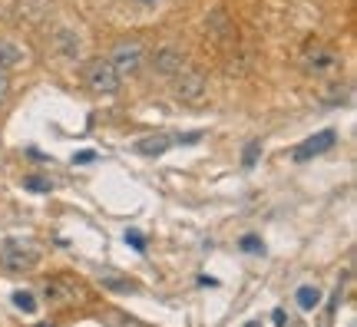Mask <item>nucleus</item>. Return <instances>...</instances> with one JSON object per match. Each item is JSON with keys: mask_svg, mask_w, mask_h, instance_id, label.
Wrapping results in <instances>:
<instances>
[{"mask_svg": "<svg viewBox=\"0 0 357 327\" xmlns=\"http://www.w3.org/2000/svg\"><path fill=\"white\" fill-rule=\"evenodd\" d=\"M0 264L10 275H26L40 264V248L26 238H7L0 245Z\"/></svg>", "mask_w": 357, "mask_h": 327, "instance_id": "obj_1", "label": "nucleus"}, {"mask_svg": "<svg viewBox=\"0 0 357 327\" xmlns=\"http://www.w3.org/2000/svg\"><path fill=\"white\" fill-rule=\"evenodd\" d=\"M43 301L50 307H77L86 301V284L70 275H56L43 281Z\"/></svg>", "mask_w": 357, "mask_h": 327, "instance_id": "obj_2", "label": "nucleus"}, {"mask_svg": "<svg viewBox=\"0 0 357 327\" xmlns=\"http://www.w3.org/2000/svg\"><path fill=\"white\" fill-rule=\"evenodd\" d=\"M86 86L93 89V93H100V96H113V93H119V76H116L113 63L106 60V56H96V60H89L86 63Z\"/></svg>", "mask_w": 357, "mask_h": 327, "instance_id": "obj_3", "label": "nucleus"}, {"mask_svg": "<svg viewBox=\"0 0 357 327\" xmlns=\"http://www.w3.org/2000/svg\"><path fill=\"white\" fill-rule=\"evenodd\" d=\"M106 60L113 63V70H116V76H119V79H126V76L139 73L142 60H146V50H142L136 40H123V43H116L113 53H109Z\"/></svg>", "mask_w": 357, "mask_h": 327, "instance_id": "obj_4", "label": "nucleus"}, {"mask_svg": "<svg viewBox=\"0 0 357 327\" xmlns=\"http://www.w3.org/2000/svg\"><path fill=\"white\" fill-rule=\"evenodd\" d=\"M176 100L185 106H202L208 100V79L202 73H192V70L176 73Z\"/></svg>", "mask_w": 357, "mask_h": 327, "instance_id": "obj_5", "label": "nucleus"}, {"mask_svg": "<svg viewBox=\"0 0 357 327\" xmlns=\"http://www.w3.org/2000/svg\"><path fill=\"white\" fill-rule=\"evenodd\" d=\"M334 129H324V132H318V136L305 139L298 149H294V162H307V159H314V155H321V152H328L334 146Z\"/></svg>", "mask_w": 357, "mask_h": 327, "instance_id": "obj_6", "label": "nucleus"}, {"mask_svg": "<svg viewBox=\"0 0 357 327\" xmlns=\"http://www.w3.org/2000/svg\"><path fill=\"white\" fill-rule=\"evenodd\" d=\"M153 66H155V73H162V76L182 73V53L176 47H159L153 53Z\"/></svg>", "mask_w": 357, "mask_h": 327, "instance_id": "obj_7", "label": "nucleus"}, {"mask_svg": "<svg viewBox=\"0 0 357 327\" xmlns=\"http://www.w3.org/2000/svg\"><path fill=\"white\" fill-rule=\"evenodd\" d=\"M26 60V50L13 40H0V73H10Z\"/></svg>", "mask_w": 357, "mask_h": 327, "instance_id": "obj_8", "label": "nucleus"}, {"mask_svg": "<svg viewBox=\"0 0 357 327\" xmlns=\"http://www.w3.org/2000/svg\"><path fill=\"white\" fill-rule=\"evenodd\" d=\"M305 66L311 73H328V70L337 66V53L328 50V47H314V50L305 56Z\"/></svg>", "mask_w": 357, "mask_h": 327, "instance_id": "obj_9", "label": "nucleus"}, {"mask_svg": "<svg viewBox=\"0 0 357 327\" xmlns=\"http://www.w3.org/2000/svg\"><path fill=\"white\" fill-rule=\"evenodd\" d=\"M169 146H172L169 136H146L136 142V152H139V155H162Z\"/></svg>", "mask_w": 357, "mask_h": 327, "instance_id": "obj_10", "label": "nucleus"}, {"mask_svg": "<svg viewBox=\"0 0 357 327\" xmlns=\"http://www.w3.org/2000/svg\"><path fill=\"white\" fill-rule=\"evenodd\" d=\"M294 298H298V307H301V311H314V307H318V301H321V291L311 288V284H301Z\"/></svg>", "mask_w": 357, "mask_h": 327, "instance_id": "obj_11", "label": "nucleus"}, {"mask_svg": "<svg viewBox=\"0 0 357 327\" xmlns=\"http://www.w3.org/2000/svg\"><path fill=\"white\" fill-rule=\"evenodd\" d=\"M13 304H17L24 314H33V311H37V301H33L30 291H13Z\"/></svg>", "mask_w": 357, "mask_h": 327, "instance_id": "obj_12", "label": "nucleus"}, {"mask_svg": "<svg viewBox=\"0 0 357 327\" xmlns=\"http://www.w3.org/2000/svg\"><path fill=\"white\" fill-rule=\"evenodd\" d=\"M24 189H30V192H40V195H47V192L53 189L50 182H47V178L43 176H26L24 178Z\"/></svg>", "mask_w": 357, "mask_h": 327, "instance_id": "obj_13", "label": "nucleus"}, {"mask_svg": "<svg viewBox=\"0 0 357 327\" xmlns=\"http://www.w3.org/2000/svg\"><path fill=\"white\" fill-rule=\"evenodd\" d=\"M242 252L245 254H265V241L258 238V235H245V238H242Z\"/></svg>", "mask_w": 357, "mask_h": 327, "instance_id": "obj_14", "label": "nucleus"}, {"mask_svg": "<svg viewBox=\"0 0 357 327\" xmlns=\"http://www.w3.org/2000/svg\"><path fill=\"white\" fill-rule=\"evenodd\" d=\"M258 152H261V139H252V142L245 146V155H242V162H245V165H255Z\"/></svg>", "mask_w": 357, "mask_h": 327, "instance_id": "obj_15", "label": "nucleus"}, {"mask_svg": "<svg viewBox=\"0 0 357 327\" xmlns=\"http://www.w3.org/2000/svg\"><path fill=\"white\" fill-rule=\"evenodd\" d=\"M126 241L136 248V252H146V238H142L139 231H126Z\"/></svg>", "mask_w": 357, "mask_h": 327, "instance_id": "obj_16", "label": "nucleus"}, {"mask_svg": "<svg viewBox=\"0 0 357 327\" xmlns=\"http://www.w3.org/2000/svg\"><path fill=\"white\" fill-rule=\"evenodd\" d=\"M10 96V79H7V73H0V102Z\"/></svg>", "mask_w": 357, "mask_h": 327, "instance_id": "obj_17", "label": "nucleus"}, {"mask_svg": "<svg viewBox=\"0 0 357 327\" xmlns=\"http://www.w3.org/2000/svg\"><path fill=\"white\" fill-rule=\"evenodd\" d=\"M93 159H96V152H93V149H83V152H77V155H73V162H93Z\"/></svg>", "mask_w": 357, "mask_h": 327, "instance_id": "obj_18", "label": "nucleus"}, {"mask_svg": "<svg viewBox=\"0 0 357 327\" xmlns=\"http://www.w3.org/2000/svg\"><path fill=\"white\" fill-rule=\"evenodd\" d=\"M37 327H50V324H37Z\"/></svg>", "mask_w": 357, "mask_h": 327, "instance_id": "obj_19", "label": "nucleus"}, {"mask_svg": "<svg viewBox=\"0 0 357 327\" xmlns=\"http://www.w3.org/2000/svg\"><path fill=\"white\" fill-rule=\"evenodd\" d=\"M248 327H255V324H248Z\"/></svg>", "mask_w": 357, "mask_h": 327, "instance_id": "obj_20", "label": "nucleus"}]
</instances>
